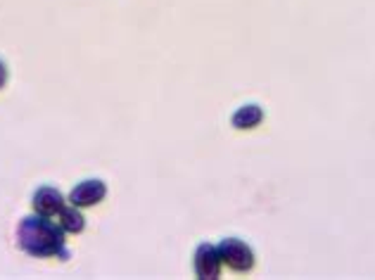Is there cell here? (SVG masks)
Wrapping results in <instances>:
<instances>
[{
	"label": "cell",
	"mask_w": 375,
	"mask_h": 280,
	"mask_svg": "<svg viewBox=\"0 0 375 280\" xmlns=\"http://www.w3.org/2000/svg\"><path fill=\"white\" fill-rule=\"evenodd\" d=\"M5 81H8V69H5V65L0 62V88L5 86Z\"/></svg>",
	"instance_id": "cell-8"
},
{
	"label": "cell",
	"mask_w": 375,
	"mask_h": 280,
	"mask_svg": "<svg viewBox=\"0 0 375 280\" xmlns=\"http://www.w3.org/2000/svg\"><path fill=\"white\" fill-rule=\"evenodd\" d=\"M221 254L214 245H199L195 252V273L199 278H218L221 276Z\"/></svg>",
	"instance_id": "cell-4"
},
{
	"label": "cell",
	"mask_w": 375,
	"mask_h": 280,
	"mask_svg": "<svg viewBox=\"0 0 375 280\" xmlns=\"http://www.w3.org/2000/svg\"><path fill=\"white\" fill-rule=\"evenodd\" d=\"M105 195H107V188H105L103 180L93 178V180H84V183H79L77 188L72 190L70 195V202L74 207H93V204L103 202Z\"/></svg>",
	"instance_id": "cell-3"
},
{
	"label": "cell",
	"mask_w": 375,
	"mask_h": 280,
	"mask_svg": "<svg viewBox=\"0 0 375 280\" xmlns=\"http://www.w3.org/2000/svg\"><path fill=\"white\" fill-rule=\"evenodd\" d=\"M17 242L31 257H67L65 252V230L55 226L48 216H27L17 230Z\"/></svg>",
	"instance_id": "cell-1"
},
{
	"label": "cell",
	"mask_w": 375,
	"mask_h": 280,
	"mask_svg": "<svg viewBox=\"0 0 375 280\" xmlns=\"http://www.w3.org/2000/svg\"><path fill=\"white\" fill-rule=\"evenodd\" d=\"M60 226H62V230L65 233H81L84 230V226H86V221H84V216H81V211H79V207H65L60 211Z\"/></svg>",
	"instance_id": "cell-7"
},
{
	"label": "cell",
	"mask_w": 375,
	"mask_h": 280,
	"mask_svg": "<svg viewBox=\"0 0 375 280\" xmlns=\"http://www.w3.org/2000/svg\"><path fill=\"white\" fill-rule=\"evenodd\" d=\"M31 204H34L36 214L53 219L55 214H60V211L65 209V197H62V192L55 188H41V190H36L34 202Z\"/></svg>",
	"instance_id": "cell-5"
},
{
	"label": "cell",
	"mask_w": 375,
	"mask_h": 280,
	"mask_svg": "<svg viewBox=\"0 0 375 280\" xmlns=\"http://www.w3.org/2000/svg\"><path fill=\"white\" fill-rule=\"evenodd\" d=\"M218 254H221L223 264H226L228 269L237 271V273H247L254 266L252 250H249L245 242L237 240V238L221 240V245H218Z\"/></svg>",
	"instance_id": "cell-2"
},
{
	"label": "cell",
	"mask_w": 375,
	"mask_h": 280,
	"mask_svg": "<svg viewBox=\"0 0 375 280\" xmlns=\"http://www.w3.org/2000/svg\"><path fill=\"white\" fill-rule=\"evenodd\" d=\"M261 119H264V109L259 107V105H245V107H240L233 114V126L235 128H254L259 126Z\"/></svg>",
	"instance_id": "cell-6"
}]
</instances>
